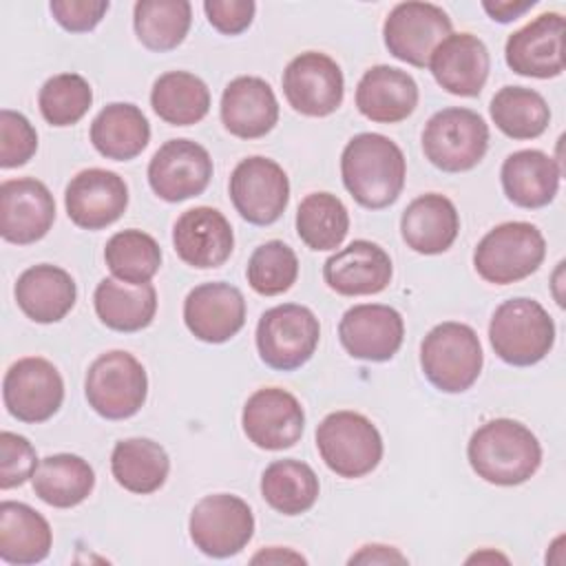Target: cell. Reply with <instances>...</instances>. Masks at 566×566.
<instances>
[{
  "label": "cell",
  "instance_id": "obj_36",
  "mask_svg": "<svg viewBox=\"0 0 566 566\" xmlns=\"http://www.w3.org/2000/svg\"><path fill=\"white\" fill-rule=\"evenodd\" d=\"M318 478L314 469L301 460H274L261 475L263 500L283 515H301L318 500Z\"/></svg>",
  "mask_w": 566,
  "mask_h": 566
},
{
  "label": "cell",
  "instance_id": "obj_26",
  "mask_svg": "<svg viewBox=\"0 0 566 566\" xmlns=\"http://www.w3.org/2000/svg\"><path fill=\"white\" fill-rule=\"evenodd\" d=\"M356 106L371 122H402L418 106V84L407 71L396 66H371L356 86Z\"/></svg>",
  "mask_w": 566,
  "mask_h": 566
},
{
  "label": "cell",
  "instance_id": "obj_3",
  "mask_svg": "<svg viewBox=\"0 0 566 566\" xmlns=\"http://www.w3.org/2000/svg\"><path fill=\"white\" fill-rule=\"evenodd\" d=\"M489 340L504 363L528 367L553 349L555 323L537 301L524 296L509 298L491 316Z\"/></svg>",
  "mask_w": 566,
  "mask_h": 566
},
{
  "label": "cell",
  "instance_id": "obj_21",
  "mask_svg": "<svg viewBox=\"0 0 566 566\" xmlns=\"http://www.w3.org/2000/svg\"><path fill=\"white\" fill-rule=\"evenodd\" d=\"M184 323L203 343H226L245 323V298L230 283H201L184 301Z\"/></svg>",
  "mask_w": 566,
  "mask_h": 566
},
{
  "label": "cell",
  "instance_id": "obj_45",
  "mask_svg": "<svg viewBox=\"0 0 566 566\" xmlns=\"http://www.w3.org/2000/svg\"><path fill=\"white\" fill-rule=\"evenodd\" d=\"M108 7H111L108 0H51L49 2V9L55 22L71 33H84L95 29L106 15Z\"/></svg>",
  "mask_w": 566,
  "mask_h": 566
},
{
  "label": "cell",
  "instance_id": "obj_1",
  "mask_svg": "<svg viewBox=\"0 0 566 566\" xmlns=\"http://www.w3.org/2000/svg\"><path fill=\"white\" fill-rule=\"evenodd\" d=\"M347 192L369 210L391 206L405 186L407 161L396 142L380 133L354 135L340 155Z\"/></svg>",
  "mask_w": 566,
  "mask_h": 566
},
{
  "label": "cell",
  "instance_id": "obj_20",
  "mask_svg": "<svg viewBox=\"0 0 566 566\" xmlns=\"http://www.w3.org/2000/svg\"><path fill=\"white\" fill-rule=\"evenodd\" d=\"M69 219L84 230H102L115 223L128 206L126 181L104 168H86L77 172L64 192Z\"/></svg>",
  "mask_w": 566,
  "mask_h": 566
},
{
  "label": "cell",
  "instance_id": "obj_42",
  "mask_svg": "<svg viewBox=\"0 0 566 566\" xmlns=\"http://www.w3.org/2000/svg\"><path fill=\"white\" fill-rule=\"evenodd\" d=\"M245 276L256 294H283L296 283L298 276L296 252L283 241H265L252 252Z\"/></svg>",
  "mask_w": 566,
  "mask_h": 566
},
{
  "label": "cell",
  "instance_id": "obj_28",
  "mask_svg": "<svg viewBox=\"0 0 566 566\" xmlns=\"http://www.w3.org/2000/svg\"><path fill=\"white\" fill-rule=\"evenodd\" d=\"M460 232V217L451 199L438 192L416 197L400 217V234L407 248L420 254H440Z\"/></svg>",
  "mask_w": 566,
  "mask_h": 566
},
{
  "label": "cell",
  "instance_id": "obj_33",
  "mask_svg": "<svg viewBox=\"0 0 566 566\" xmlns=\"http://www.w3.org/2000/svg\"><path fill=\"white\" fill-rule=\"evenodd\" d=\"M31 480L35 495L44 504L71 509L91 495L95 486V471L75 453H55L40 460Z\"/></svg>",
  "mask_w": 566,
  "mask_h": 566
},
{
  "label": "cell",
  "instance_id": "obj_35",
  "mask_svg": "<svg viewBox=\"0 0 566 566\" xmlns=\"http://www.w3.org/2000/svg\"><path fill=\"white\" fill-rule=\"evenodd\" d=\"M150 106L166 124L190 126L208 115L210 91L195 73L168 71L155 80Z\"/></svg>",
  "mask_w": 566,
  "mask_h": 566
},
{
  "label": "cell",
  "instance_id": "obj_46",
  "mask_svg": "<svg viewBox=\"0 0 566 566\" xmlns=\"http://www.w3.org/2000/svg\"><path fill=\"white\" fill-rule=\"evenodd\" d=\"M203 11L219 33L239 35L252 24L256 4L252 0H206Z\"/></svg>",
  "mask_w": 566,
  "mask_h": 566
},
{
  "label": "cell",
  "instance_id": "obj_41",
  "mask_svg": "<svg viewBox=\"0 0 566 566\" xmlns=\"http://www.w3.org/2000/svg\"><path fill=\"white\" fill-rule=\"evenodd\" d=\"M91 84L77 73L53 75L42 84L38 93L40 113L51 126L77 124L91 108Z\"/></svg>",
  "mask_w": 566,
  "mask_h": 566
},
{
  "label": "cell",
  "instance_id": "obj_16",
  "mask_svg": "<svg viewBox=\"0 0 566 566\" xmlns=\"http://www.w3.org/2000/svg\"><path fill=\"white\" fill-rule=\"evenodd\" d=\"M241 424L248 440L259 449L283 451L301 440L305 429V411L290 391L263 387L245 400Z\"/></svg>",
  "mask_w": 566,
  "mask_h": 566
},
{
  "label": "cell",
  "instance_id": "obj_29",
  "mask_svg": "<svg viewBox=\"0 0 566 566\" xmlns=\"http://www.w3.org/2000/svg\"><path fill=\"white\" fill-rule=\"evenodd\" d=\"M500 179L509 201L520 208H542L548 206L559 190L562 166L542 150L524 148L504 159Z\"/></svg>",
  "mask_w": 566,
  "mask_h": 566
},
{
  "label": "cell",
  "instance_id": "obj_6",
  "mask_svg": "<svg viewBox=\"0 0 566 566\" xmlns=\"http://www.w3.org/2000/svg\"><path fill=\"white\" fill-rule=\"evenodd\" d=\"M316 449L340 478H363L382 458V438L376 424L356 411H334L316 427Z\"/></svg>",
  "mask_w": 566,
  "mask_h": 566
},
{
  "label": "cell",
  "instance_id": "obj_37",
  "mask_svg": "<svg viewBox=\"0 0 566 566\" xmlns=\"http://www.w3.org/2000/svg\"><path fill=\"white\" fill-rule=\"evenodd\" d=\"M192 7L188 0H139L133 9L137 40L157 53L177 49L190 29Z\"/></svg>",
  "mask_w": 566,
  "mask_h": 566
},
{
  "label": "cell",
  "instance_id": "obj_19",
  "mask_svg": "<svg viewBox=\"0 0 566 566\" xmlns=\"http://www.w3.org/2000/svg\"><path fill=\"white\" fill-rule=\"evenodd\" d=\"M506 64L526 77H557L564 71V18L548 11L509 35L504 46Z\"/></svg>",
  "mask_w": 566,
  "mask_h": 566
},
{
  "label": "cell",
  "instance_id": "obj_27",
  "mask_svg": "<svg viewBox=\"0 0 566 566\" xmlns=\"http://www.w3.org/2000/svg\"><path fill=\"white\" fill-rule=\"evenodd\" d=\"M13 294L27 318L35 323H57L73 310L77 287L66 270L40 263L18 276Z\"/></svg>",
  "mask_w": 566,
  "mask_h": 566
},
{
  "label": "cell",
  "instance_id": "obj_49",
  "mask_svg": "<svg viewBox=\"0 0 566 566\" xmlns=\"http://www.w3.org/2000/svg\"><path fill=\"white\" fill-rule=\"evenodd\" d=\"M252 564H305V557L294 553L292 548L270 546L252 557Z\"/></svg>",
  "mask_w": 566,
  "mask_h": 566
},
{
  "label": "cell",
  "instance_id": "obj_23",
  "mask_svg": "<svg viewBox=\"0 0 566 566\" xmlns=\"http://www.w3.org/2000/svg\"><path fill=\"white\" fill-rule=\"evenodd\" d=\"M394 274L389 254L371 241L358 239L332 254L323 265L329 290L343 296H365L382 292Z\"/></svg>",
  "mask_w": 566,
  "mask_h": 566
},
{
  "label": "cell",
  "instance_id": "obj_38",
  "mask_svg": "<svg viewBox=\"0 0 566 566\" xmlns=\"http://www.w3.org/2000/svg\"><path fill=\"white\" fill-rule=\"evenodd\" d=\"M493 124L511 139H535L551 122L546 99L526 86L500 88L489 106Z\"/></svg>",
  "mask_w": 566,
  "mask_h": 566
},
{
  "label": "cell",
  "instance_id": "obj_22",
  "mask_svg": "<svg viewBox=\"0 0 566 566\" xmlns=\"http://www.w3.org/2000/svg\"><path fill=\"white\" fill-rule=\"evenodd\" d=\"M172 245L190 268H219L230 259L234 248L232 226L217 208L197 206L175 221Z\"/></svg>",
  "mask_w": 566,
  "mask_h": 566
},
{
  "label": "cell",
  "instance_id": "obj_44",
  "mask_svg": "<svg viewBox=\"0 0 566 566\" xmlns=\"http://www.w3.org/2000/svg\"><path fill=\"white\" fill-rule=\"evenodd\" d=\"M38 455L33 444L13 431L0 433V489H13L33 478L38 469Z\"/></svg>",
  "mask_w": 566,
  "mask_h": 566
},
{
  "label": "cell",
  "instance_id": "obj_10",
  "mask_svg": "<svg viewBox=\"0 0 566 566\" xmlns=\"http://www.w3.org/2000/svg\"><path fill=\"white\" fill-rule=\"evenodd\" d=\"M192 544L208 557H230L248 546L254 535V515L237 495L214 493L201 497L188 520Z\"/></svg>",
  "mask_w": 566,
  "mask_h": 566
},
{
  "label": "cell",
  "instance_id": "obj_32",
  "mask_svg": "<svg viewBox=\"0 0 566 566\" xmlns=\"http://www.w3.org/2000/svg\"><path fill=\"white\" fill-rule=\"evenodd\" d=\"M97 318L115 332H139L148 327L157 312V290L153 283L130 285L117 279H102L93 294Z\"/></svg>",
  "mask_w": 566,
  "mask_h": 566
},
{
  "label": "cell",
  "instance_id": "obj_12",
  "mask_svg": "<svg viewBox=\"0 0 566 566\" xmlns=\"http://www.w3.org/2000/svg\"><path fill=\"white\" fill-rule=\"evenodd\" d=\"M230 199L248 223L270 226L287 208L290 179L274 159L254 155L234 166L230 175Z\"/></svg>",
  "mask_w": 566,
  "mask_h": 566
},
{
  "label": "cell",
  "instance_id": "obj_14",
  "mask_svg": "<svg viewBox=\"0 0 566 566\" xmlns=\"http://www.w3.org/2000/svg\"><path fill=\"white\" fill-rule=\"evenodd\" d=\"M283 93L290 106L307 117H327L345 95L340 66L325 53L305 51L296 55L283 71Z\"/></svg>",
  "mask_w": 566,
  "mask_h": 566
},
{
  "label": "cell",
  "instance_id": "obj_4",
  "mask_svg": "<svg viewBox=\"0 0 566 566\" xmlns=\"http://www.w3.org/2000/svg\"><path fill=\"white\" fill-rule=\"evenodd\" d=\"M482 345L473 327L455 321L436 325L420 345V365L427 380L444 391H467L482 371Z\"/></svg>",
  "mask_w": 566,
  "mask_h": 566
},
{
  "label": "cell",
  "instance_id": "obj_2",
  "mask_svg": "<svg viewBox=\"0 0 566 566\" xmlns=\"http://www.w3.org/2000/svg\"><path fill=\"white\" fill-rule=\"evenodd\" d=\"M467 458L484 482L515 486L535 475L542 464V447L535 433L522 422L495 418L473 431Z\"/></svg>",
  "mask_w": 566,
  "mask_h": 566
},
{
  "label": "cell",
  "instance_id": "obj_9",
  "mask_svg": "<svg viewBox=\"0 0 566 566\" xmlns=\"http://www.w3.org/2000/svg\"><path fill=\"white\" fill-rule=\"evenodd\" d=\"M321 325L305 305L283 303L261 314L256 325V349L261 360L279 371L303 367L316 352Z\"/></svg>",
  "mask_w": 566,
  "mask_h": 566
},
{
  "label": "cell",
  "instance_id": "obj_48",
  "mask_svg": "<svg viewBox=\"0 0 566 566\" xmlns=\"http://www.w3.org/2000/svg\"><path fill=\"white\" fill-rule=\"evenodd\" d=\"M349 564H407V557L394 546L365 544L349 557Z\"/></svg>",
  "mask_w": 566,
  "mask_h": 566
},
{
  "label": "cell",
  "instance_id": "obj_13",
  "mask_svg": "<svg viewBox=\"0 0 566 566\" xmlns=\"http://www.w3.org/2000/svg\"><path fill=\"white\" fill-rule=\"evenodd\" d=\"M2 400L20 422H44L62 407L64 380L46 358L27 356L7 369Z\"/></svg>",
  "mask_w": 566,
  "mask_h": 566
},
{
  "label": "cell",
  "instance_id": "obj_24",
  "mask_svg": "<svg viewBox=\"0 0 566 566\" xmlns=\"http://www.w3.org/2000/svg\"><path fill=\"white\" fill-rule=\"evenodd\" d=\"M433 80L451 95L475 97L486 84L491 57L486 44L471 33H451L429 57Z\"/></svg>",
  "mask_w": 566,
  "mask_h": 566
},
{
  "label": "cell",
  "instance_id": "obj_15",
  "mask_svg": "<svg viewBox=\"0 0 566 566\" xmlns=\"http://www.w3.org/2000/svg\"><path fill=\"white\" fill-rule=\"evenodd\" d=\"M210 177L212 159L208 150L192 139H168L148 164V184L153 192L168 203L201 195Z\"/></svg>",
  "mask_w": 566,
  "mask_h": 566
},
{
  "label": "cell",
  "instance_id": "obj_40",
  "mask_svg": "<svg viewBox=\"0 0 566 566\" xmlns=\"http://www.w3.org/2000/svg\"><path fill=\"white\" fill-rule=\"evenodd\" d=\"M104 261L117 281L142 285L161 268V248L159 243L142 230H122L115 232L104 248Z\"/></svg>",
  "mask_w": 566,
  "mask_h": 566
},
{
  "label": "cell",
  "instance_id": "obj_25",
  "mask_svg": "<svg viewBox=\"0 0 566 566\" xmlns=\"http://www.w3.org/2000/svg\"><path fill=\"white\" fill-rule=\"evenodd\" d=\"M221 122L241 139L268 135L279 122V102L272 86L254 75L234 77L221 95Z\"/></svg>",
  "mask_w": 566,
  "mask_h": 566
},
{
  "label": "cell",
  "instance_id": "obj_47",
  "mask_svg": "<svg viewBox=\"0 0 566 566\" xmlns=\"http://www.w3.org/2000/svg\"><path fill=\"white\" fill-rule=\"evenodd\" d=\"M535 7V0H484L482 9L495 22H513L522 18L528 9Z\"/></svg>",
  "mask_w": 566,
  "mask_h": 566
},
{
  "label": "cell",
  "instance_id": "obj_18",
  "mask_svg": "<svg viewBox=\"0 0 566 566\" xmlns=\"http://www.w3.org/2000/svg\"><path fill=\"white\" fill-rule=\"evenodd\" d=\"M345 352L358 360L382 363L394 358L405 338V321L398 310L380 303L349 307L338 323Z\"/></svg>",
  "mask_w": 566,
  "mask_h": 566
},
{
  "label": "cell",
  "instance_id": "obj_11",
  "mask_svg": "<svg viewBox=\"0 0 566 566\" xmlns=\"http://www.w3.org/2000/svg\"><path fill=\"white\" fill-rule=\"evenodd\" d=\"M449 35L451 18L442 7L431 2H400L389 11L382 24L389 53L418 69L429 66L431 53Z\"/></svg>",
  "mask_w": 566,
  "mask_h": 566
},
{
  "label": "cell",
  "instance_id": "obj_39",
  "mask_svg": "<svg viewBox=\"0 0 566 566\" xmlns=\"http://www.w3.org/2000/svg\"><path fill=\"white\" fill-rule=\"evenodd\" d=\"M349 230L345 203L332 192L307 195L296 210V232L310 250H334Z\"/></svg>",
  "mask_w": 566,
  "mask_h": 566
},
{
  "label": "cell",
  "instance_id": "obj_30",
  "mask_svg": "<svg viewBox=\"0 0 566 566\" xmlns=\"http://www.w3.org/2000/svg\"><path fill=\"white\" fill-rule=\"evenodd\" d=\"M49 522L29 504L4 500L0 504V559L15 566L38 564L51 553Z\"/></svg>",
  "mask_w": 566,
  "mask_h": 566
},
{
  "label": "cell",
  "instance_id": "obj_43",
  "mask_svg": "<svg viewBox=\"0 0 566 566\" xmlns=\"http://www.w3.org/2000/svg\"><path fill=\"white\" fill-rule=\"evenodd\" d=\"M38 150V133L31 122L11 108L0 111V166H24Z\"/></svg>",
  "mask_w": 566,
  "mask_h": 566
},
{
  "label": "cell",
  "instance_id": "obj_5",
  "mask_svg": "<svg viewBox=\"0 0 566 566\" xmlns=\"http://www.w3.org/2000/svg\"><path fill=\"white\" fill-rule=\"evenodd\" d=\"M546 256L544 234L528 221H506L489 230L473 252L475 272L493 285L531 276Z\"/></svg>",
  "mask_w": 566,
  "mask_h": 566
},
{
  "label": "cell",
  "instance_id": "obj_8",
  "mask_svg": "<svg viewBox=\"0 0 566 566\" xmlns=\"http://www.w3.org/2000/svg\"><path fill=\"white\" fill-rule=\"evenodd\" d=\"M84 394L95 413L106 420H124L135 416L148 394L144 365L124 349L97 356L84 380Z\"/></svg>",
  "mask_w": 566,
  "mask_h": 566
},
{
  "label": "cell",
  "instance_id": "obj_31",
  "mask_svg": "<svg viewBox=\"0 0 566 566\" xmlns=\"http://www.w3.org/2000/svg\"><path fill=\"white\" fill-rule=\"evenodd\" d=\"M91 142L102 157L128 161L148 146L150 124L135 104L113 102L93 119Z\"/></svg>",
  "mask_w": 566,
  "mask_h": 566
},
{
  "label": "cell",
  "instance_id": "obj_17",
  "mask_svg": "<svg viewBox=\"0 0 566 566\" xmlns=\"http://www.w3.org/2000/svg\"><path fill=\"white\" fill-rule=\"evenodd\" d=\"M55 221L51 190L33 179H7L0 186V234L15 245H29L46 237Z\"/></svg>",
  "mask_w": 566,
  "mask_h": 566
},
{
  "label": "cell",
  "instance_id": "obj_34",
  "mask_svg": "<svg viewBox=\"0 0 566 566\" xmlns=\"http://www.w3.org/2000/svg\"><path fill=\"white\" fill-rule=\"evenodd\" d=\"M111 471L115 482L126 491L148 495L164 486L170 460L159 442L150 438H126L111 453Z\"/></svg>",
  "mask_w": 566,
  "mask_h": 566
},
{
  "label": "cell",
  "instance_id": "obj_7",
  "mask_svg": "<svg viewBox=\"0 0 566 566\" xmlns=\"http://www.w3.org/2000/svg\"><path fill=\"white\" fill-rule=\"evenodd\" d=\"M489 148V126L471 108H442L422 130L424 157L442 172H464L482 161Z\"/></svg>",
  "mask_w": 566,
  "mask_h": 566
}]
</instances>
